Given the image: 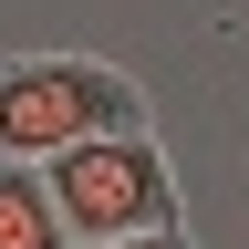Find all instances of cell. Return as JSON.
Wrapping results in <instances>:
<instances>
[{"label":"cell","instance_id":"7a4b0ae2","mask_svg":"<svg viewBox=\"0 0 249 249\" xmlns=\"http://www.w3.org/2000/svg\"><path fill=\"white\" fill-rule=\"evenodd\" d=\"M42 187H52L62 229H73V249L187 229V208H177V166H166V145H156V124H145V135H83V145L42 156Z\"/></svg>","mask_w":249,"mask_h":249},{"label":"cell","instance_id":"3957f363","mask_svg":"<svg viewBox=\"0 0 249 249\" xmlns=\"http://www.w3.org/2000/svg\"><path fill=\"white\" fill-rule=\"evenodd\" d=\"M0 249H73L42 166H21V156H0Z\"/></svg>","mask_w":249,"mask_h":249},{"label":"cell","instance_id":"277c9868","mask_svg":"<svg viewBox=\"0 0 249 249\" xmlns=\"http://www.w3.org/2000/svg\"><path fill=\"white\" fill-rule=\"evenodd\" d=\"M104 249H197L187 229H156V239H104Z\"/></svg>","mask_w":249,"mask_h":249},{"label":"cell","instance_id":"6da1fadb","mask_svg":"<svg viewBox=\"0 0 249 249\" xmlns=\"http://www.w3.org/2000/svg\"><path fill=\"white\" fill-rule=\"evenodd\" d=\"M83 135H145V83L104 52H11L0 62V156L42 166Z\"/></svg>","mask_w":249,"mask_h":249}]
</instances>
